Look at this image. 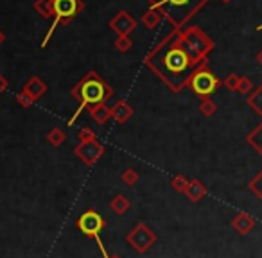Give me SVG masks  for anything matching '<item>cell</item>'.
<instances>
[{
    "instance_id": "obj_1",
    "label": "cell",
    "mask_w": 262,
    "mask_h": 258,
    "mask_svg": "<svg viewBox=\"0 0 262 258\" xmlns=\"http://www.w3.org/2000/svg\"><path fill=\"white\" fill-rule=\"evenodd\" d=\"M144 65L153 70L155 76L165 86L171 88V91L180 93L187 86L194 70L203 63L190 54L187 45L183 43L180 31L172 29L164 40L151 49L149 54L144 58Z\"/></svg>"
},
{
    "instance_id": "obj_17",
    "label": "cell",
    "mask_w": 262,
    "mask_h": 258,
    "mask_svg": "<svg viewBox=\"0 0 262 258\" xmlns=\"http://www.w3.org/2000/svg\"><path fill=\"white\" fill-rule=\"evenodd\" d=\"M34 11L43 18H54V0H34Z\"/></svg>"
},
{
    "instance_id": "obj_33",
    "label": "cell",
    "mask_w": 262,
    "mask_h": 258,
    "mask_svg": "<svg viewBox=\"0 0 262 258\" xmlns=\"http://www.w3.org/2000/svg\"><path fill=\"white\" fill-rule=\"evenodd\" d=\"M4 41H6V34L2 33V31H0V45L4 43Z\"/></svg>"
},
{
    "instance_id": "obj_35",
    "label": "cell",
    "mask_w": 262,
    "mask_h": 258,
    "mask_svg": "<svg viewBox=\"0 0 262 258\" xmlns=\"http://www.w3.org/2000/svg\"><path fill=\"white\" fill-rule=\"evenodd\" d=\"M257 31H262V26H258V27H257Z\"/></svg>"
},
{
    "instance_id": "obj_13",
    "label": "cell",
    "mask_w": 262,
    "mask_h": 258,
    "mask_svg": "<svg viewBox=\"0 0 262 258\" xmlns=\"http://www.w3.org/2000/svg\"><path fill=\"white\" fill-rule=\"evenodd\" d=\"M133 116V108L126 101H119L115 106H112V119L117 124H126Z\"/></svg>"
},
{
    "instance_id": "obj_16",
    "label": "cell",
    "mask_w": 262,
    "mask_h": 258,
    "mask_svg": "<svg viewBox=\"0 0 262 258\" xmlns=\"http://www.w3.org/2000/svg\"><path fill=\"white\" fill-rule=\"evenodd\" d=\"M162 20H164L162 13L158 11V9H155V8H149V9H147V11L142 15L140 22H142L144 26L147 27V29H157V27L162 24Z\"/></svg>"
},
{
    "instance_id": "obj_30",
    "label": "cell",
    "mask_w": 262,
    "mask_h": 258,
    "mask_svg": "<svg viewBox=\"0 0 262 258\" xmlns=\"http://www.w3.org/2000/svg\"><path fill=\"white\" fill-rule=\"evenodd\" d=\"M16 102H18L22 108H31V106L34 104V101H33V97H31L29 93H26V91H18L16 93Z\"/></svg>"
},
{
    "instance_id": "obj_20",
    "label": "cell",
    "mask_w": 262,
    "mask_h": 258,
    "mask_svg": "<svg viewBox=\"0 0 262 258\" xmlns=\"http://www.w3.org/2000/svg\"><path fill=\"white\" fill-rule=\"evenodd\" d=\"M246 142L250 144V146L253 147V149L262 156V122L258 124L253 131H251L250 135L246 136Z\"/></svg>"
},
{
    "instance_id": "obj_3",
    "label": "cell",
    "mask_w": 262,
    "mask_h": 258,
    "mask_svg": "<svg viewBox=\"0 0 262 258\" xmlns=\"http://www.w3.org/2000/svg\"><path fill=\"white\" fill-rule=\"evenodd\" d=\"M149 8H155L169 20L174 31H182L198 15L208 0H147Z\"/></svg>"
},
{
    "instance_id": "obj_5",
    "label": "cell",
    "mask_w": 262,
    "mask_h": 258,
    "mask_svg": "<svg viewBox=\"0 0 262 258\" xmlns=\"http://www.w3.org/2000/svg\"><path fill=\"white\" fill-rule=\"evenodd\" d=\"M187 86H189L200 99H205V97H210L212 93H215V91L219 90L221 79L212 72L208 63H203V65H200L192 72Z\"/></svg>"
},
{
    "instance_id": "obj_25",
    "label": "cell",
    "mask_w": 262,
    "mask_h": 258,
    "mask_svg": "<svg viewBox=\"0 0 262 258\" xmlns=\"http://www.w3.org/2000/svg\"><path fill=\"white\" fill-rule=\"evenodd\" d=\"M239 79H241V76H237L235 72L228 74V76L225 77V81H223V86H225L228 91H237V86H239Z\"/></svg>"
},
{
    "instance_id": "obj_19",
    "label": "cell",
    "mask_w": 262,
    "mask_h": 258,
    "mask_svg": "<svg viewBox=\"0 0 262 258\" xmlns=\"http://www.w3.org/2000/svg\"><path fill=\"white\" fill-rule=\"evenodd\" d=\"M129 206H131V203L127 201L126 196H122V194H119V196H115L112 201H110V208H112L117 215L126 214V212L129 210Z\"/></svg>"
},
{
    "instance_id": "obj_8",
    "label": "cell",
    "mask_w": 262,
    "mask_h": 258,
    "mask_svg": "<svg viewBox=\"0 0 262 258\" xmlns=\"http://www.w3.org/2000/svg\"><path fill=\"white\" fill-rule=\"evenodd\" d=\"M77 228L83 235L90 237V239H95V237L101 235V231L104 229L106 221L102 219V215L95 210H86L77 217Z\"/></svg>"
},
{
    "instance_id": "obj_28",
    "label": "cell",
    "mask_w": 262,
    "mask_h": 258,
    "mask_svg": "<svg viewBox=\"0 0 262 258\" xmlns=\"http://www.w3.org/2000/svg\"><path fill=\"white\" fill-rule=\"evenodd\" d=\"M120 179H122L126 185H135V183L139 181V172H137L135 169H126V171L122 172V176H120Z\"/></svg>"
},
{
    "instance_id": "obj_18",
    "label": "cell",
    "mask_w": 262,
    "mask_h": 258,
    "mask_svg": "<svg viewBox=\"0 0 262 258\" xmlns=\"http://www.w3.org/2000/svg\"><path fill=\"white\" fill-rule=\"evenodd\" d=\"M246 102H248V106H250V108L262 119V84L257 86L250 95H248Z\"/></svg>"
},
{
    "instance_id": "obj_10",
    "label": "cell",
    "mask_w": 262,
    "mask_h": 258,
    "mask_svg": "<svg viewBox=\"0 0 262 258\" xmlns=\"http://www.w3.org/2000/svg\"><path fill=\"white\" fill-rule=\"evenodd\" d=\"M137 27H139V22H137L126 9H120V11L110 20V29H112L117 36H129Z\"/></svg>"
},
{
    "instance_id": "obj_24",
    "label": "cell",
    "mask_w": 262,
    "mask_h": 258,
    "mask_svg": "<svg viewBox=\"0 0 262 258\" xmlns=\"http://www.w3.org/2000/svg\"><path fill=\"white\" fill-rule=\"evenodd\" d=\"M248 186H250V190L255 194V196L258 197V199L262 201V171L258 172L257 176H255L253 179H251L250 183H248Z\"/></svg>"
},
{
    "instance_id": "obj_15",
    "label": "cell",
    "mask_w": 262,
    "mask_h": 258,
    "mask_svg": "<svg viewBox=\"0 0 262 258\" xmlns=\"http://www.w3.org/2000/svg\"><path fill=\"white\" fill-rule=\"evenodd\" d=\"M185 196L189 197L192 203H198V201H201L205 196H207V186H205L200 179H192V181H189V186H187V190H185Z\"/></svg>"
},
{
    "instance_id": "obj_2",
    "label": "cell",
    "mask_w": 262,
    "mask_h": 258,
    "mask_svg": "<svg viewBox=\"0 0 262 258\" xmlns=\"http://www.w3.org/2000/svg\"><path fill=\"white\" fill-rule=\"evenodd\" d=\"M72 97L79 102V108L74 111L72 119H69V126H74L76 120L84 109L92 108L95 104H102V102L110 101L113 97V88L99 76L95 70H90L76 86L70 90Z\"/></svg>"
},
{
    "instance_id": "obj_26",
    "label": "cell",
    "mask_w": 262,
    "mask_h": 258,
    "mask_svg": "<svg viewBox=\"0 0 262 258\" xmlns=\"http://www.w3.org/2000/svg\"><path fill=\"white\" fill-rule=\"evenodd\" d=\"M133 47V40L129 36H117L115 40V49L119 52H127L129 49Z\"/></svg>"
},
{
    "instance_id": "obj_22",
    "label": "cell",
    "mask_w": 262,
    "mask_h": 258,
    "mask_svg": "<svg viewBox=\"0 0 262 258\" xmlns=\"http://www.w3.org/2000/svg\"><path fill=\"white\" fill-rule=\"evenodd\" d=\"M198 108H200L201 115H205V116H212V115H215V111H217V104H215L210 97L201 99V102H200V106H198Z\"/></svg>"
},
{
    "instance_id": "obj_7",
    "label": "cell",
    "mask_w": 262,
    "mask_h": 258,
    "mask_svg": "<svg viewBox=\"0 0 262 258\" xmlns=\"http://www.w3.org/2000/svg\"><path fill=\"white\" fill-rule=\"evenodd\" d=\"M84 9L83 0H54V18L56 26H69Z\"/></svg>"
},
{
    "instance_id": "obj_36",
    "label": "cell",
    "mask_w": 262,
    "mask_h": 258,
    "mask_svg": "<svg viewBox=\"0 0 262 258\" xmlns=\"http://www.w3.org/2000/svg\"><path fill=\"white\" fill-rule=\"evenodd\" d=\"M110 258H120V256H110Z\"/></svg>"
},
{
    "instance_id": "obj_14",
    "label": "cell",
    "mask_w": 262,
    "mask_h": 258,
    "mask_svg": "<svg viewBox=\"0 0 262 258\" xmlns=\"http://www.w3.org/2000/svg\"><path fill=\"white\" fill-rule=\"evenodd\" d=\"M88 113H90L92 119H94L97 124H101V126L112 119V108H110V106H106V102H102V104H95V106H92V108H88Z\"/></svg>"
},
{
    "instance_id": "obj_34",
    "label": "cell",
    "mask_w": 262,
    "mask_h": 258,
    "mask_svg": "<svg viewBox=\"0 0 262 258\" xmlns=\"http://www.w3.org/2000/svg\"><path fill=\"white\" fill-rule=\"evenodd\" d=\"M223 4H230V2H232V0H221Z\"/></svg>"
},
{
    "instance_id": "obj_32",
    "label": "cell",
    "mask_w": 262,
    "mask_h": 258,
    "mask_svg": "<svg viewBox=\"0 0 262 258\" xmlns=\"http://www.w3.org/2000/svg\"><path fill=\"white\" fill-rule=\"evenodd\" d=\"M255 59H257V63L262 66V49H260V51H258V54H257V58H255Z\"/></svg>"
},
{
    "instance_id": "obj_29",
    "label": "cell",
    "mask_w": 262,
    "mask_h": 258,
    "mask_svg": "<svg viewBox=\"0 0 262 258\" xmlns=\"http://www.w3.org/2000/svg\"><path fill=\"white\" fill-rule=\"evenodd\" d=\"M77 138H79V142H92V140H97V135L92 131L90 127H83L77 133Z\"/></svg>"
},
{
    "instance_id": "obj_21",
    "label": "cell",
    "mask_w": 262,
    "mask_h": 258,
    "mask_svg": "<svg viewBox=\"0 0 262 258\" xmlns=\"http://www.w3.org/2000/svg\"><path fill=\"white\" fill-rule=\"evenodd\" d=\"M65 140H67V135L61 127H52L51 131L47 133V142L51 144L52 147H59Z\"/></svg>"
},
{
    "instance_id": "obj_4",
    "label": "cell",
    "mask_w": 262,
    "mask_h": 258,
    "mask_svg": "<svg viewBox=\"0 0 262 258\" xmlns=\"http://www.w3.org/2000/svg\"><path fill=\"white\" fill-rule=\"evenodd\" d=\"M180 34H182L183 43L187 45L190 54H192L198 61L207 63L208 56H210V52L214 51V47H215L214 40L198 26H187L185 29L180 31Z\"/></svg>"
},
{
    "instance_id": "obj_23",
    "label": "cell",
    "mask_w": 262,
    "mask_h": 258,
    "mask_svg": "<svg viewBox=\"0 0 262 258\" xmlns=\"http://www.w3.org/2000/svg\"><path fill=\"white\" fill-rule=\"evenodd\" d=\"M237 91H239V93H243V95H250L251 91H253V81H251L248 76H241Z\"/></svg>"
},
{
    "instance_id": "obj_27",
    "label": "cell",
    "mask_w": 262,
    "mask_h": 258,
    "mask_svg": "<svg viewBox=\"0 0 262 258\" xmlns=\"http://www.w3.org/2000/svg\"><path fill=\"white\" fill-rule=\"evenodd\" d=\"M171 186L176 190V192H182V194H185L187 186H189V179H187L185 176H176V178H172Z\"/></svg>"
},
{
    "instance_id": "obj_9",
    "label": "cell",
    "mask_w": 262,
    "mask_h": 258,
    "mask_svg": "<svg viewBox=\"0 0 262 258\" xmlns=\"http://www.w3.org/2000/svg\"><path fill=\"white\" fill-rule=\"evenodd\" d=\"M104 146L99 140H92V142H79L74 147V154L83 161L88 167H94L104 154Z\"/></svg>"
},
{
    "instance_id": "obj_11",
    "label": "cell",
    "mask_w": 262,
    "mask_h": 258,
    "mask_svg": "<svg viewBox=\"0 0 262 258\" xmlns=\"http://www.w3.org/2000/svg\"><path fill=\"white\" fill-rule=\"evenodd\" d=\"M22 90L26 91V93H29L31 97H33V101L36 102L38 99H41L45 93H47V84H45V81H41L38 76H33L26 84H24Z\"/></svg>"
},
{
    "instance_id": "obj_31",
    "label": "cell",
    "mask_w": 262,
    "mask_h": 258,
    "mask_svg": "<svg viewBox=\"0 0 262 258\" xmlns=\"http://www.w3.org/2000/svg\"><path fill=\"white\" fill-rule=\"evenodd\" d=\"M6 90H8V79H6V77L0 74V95L4 93Z\"/></svg>"
},
{
    "instance_id": "obj_12",
    "label": "cell",
    "mask_w": 262,
    "mask_h": 258,
    "mask_svg": "<svg viewBox=\"0 0 262 258\" xmlns=\"http://www.w3.org/2000/svg\"><path fill=\"white\" fill-rule=\"evenodd\" d=\"M255 224H257V221H255L251 215L244 214V212H239V214L235 215V219L232 221L233 229H235L239 235H248V233L255 228Z\"/></svg>"
},
{
    "instance_id": "obj_6",
    "label": "cell",
    "mask_w": 262,
    "mask_h": 258,
    "mask_svg": "<svg viewBox=\"0 0 262 258\" xmlns=\"http://www.w3.org/2000/svg\"><path fill=\"white\" fill-rule=\"evenodd\" d=\"M126 240L137 253L144 254L146 251H149V247L153 246L155 242L158 240L157 233L153 229H149V226L144 224V222H139L135 228L131 229L129 233L126 235Z\"/></svg>"
}]
</instances>
